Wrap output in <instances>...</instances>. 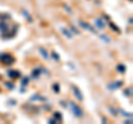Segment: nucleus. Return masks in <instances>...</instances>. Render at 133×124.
<instances>
[{"label": "nucleus", "instance_id": "423d86ee", "mask_svg": "<svg viewBox=\"0 0 133 124\" xmlns=\"http://www.w3.org/2000/svg\"><path fill=\"white\" fill-rule=\"evenodd\" d=\"M79 23L81 24V27H82V28H84V29H87V30H89V31H91V32H93V33H95V30H94V28H93V27H91L89 23H87V22H83V21H79Z\"/></svg>", "mask_w": 133, "mask_h": 124}, {"label": "nucleus", "instance_id": "5701e85b", "mask_svg": "<svg viewBox=\"0 0 133 124\" xmlns=\"http://www.w3.org/2000/svg\"><path fill=\"white\" fill-rule=\"evenodd\" d=\"M52 57H53V59H55L56 61H59V60H60L59 56H57V53H56V52H52Z\"/></svg>", "mask_w": 133, "mask_h": 124}, {"label": "nucleus", "instance_id": "9b49d317", "mask_svg": "<svg viewBox=\"0 0 133 124\" xmlns=\"http://www.w3.org/2000/svg\"><path fill=\"white\" fill-rule=\"evenodd\" d=\"M39 51H40V53L42 54V57L44 58V59H49V54H48L47 51H45L43 48H40V49H39Z\"/></svg>", "mask_w": 133, "mask_h": 124}, {"label": "nucleus", "instance_id": "0eeeda50", "mask_svg": "<svg viewBox=\"0 0 133 124\" xmlns=\"http://www.w3.org/2000/svg\"><path fill=\"white\" fill-rule=\"evenodd\" d=\"M0 31H1V33L3 36L7 35V32H8V26H7L5 22H0Z\"/></svg>", "mask_w": 133, "mask_h": 124}, {"label": "nucleus", "instance_id": "ddd939ff", "mask_svg": "<svg viewBox=\"0 0 133 124\" xmlns=\"http://www.w3.org/2000/svg\"><path fill=\"white\" fill-rule=\"evenodd\" d=\"M21 12H22V15H24V16H26V19L28 20V21H32V18H31V16L29 15V12H28L27 10H22Z\"/></svg>", "mask_w": 133, "mask_h": 124}, {"label": "nucleus", "instance_id": "f3484780", "mask_svg": "<svg viewBox=\"0 0 133 124\" xmlns=\"http://www.w3.org/2000/svg\"><path fill=\"white\" fill-rule=\"evenodd\" d=\"M118 71L121 72V73H123L124 71H125V67H124L123 64H119V65H118Z\"/></svg>", "mask_w": 133, "mask_h": 124}, {"label": "nucleus", "instance_id": "a211bd4d", "mask_svg": "<svg viewBox=\"0 0 133 124\" xmlns=\"http://www.w3.org/2000/svg\"><path fill=\"white\" fill-rule=\"evenodd\" d=\"M124 94H125L127 97H132V89L131 88L127 89L125 91H124Z\"/></svg>", "mask_w": 133, "mask_h": 124}, {"label": "nucleus", "instance_id": "f8f14e48", "mask_svg": "<svg viewBox=\"0 0 133 124\" xmlns=\"http://www.w3.org/2000/svg\"><path fill=\"white\" fill-rule=\"evenodd\" d=\"M61 31H62V32H63V35H64L65 37H68V38H70V39H71V38H72V35H71V33H70V31H68V30H66V29H64V28H62V29H61Z\"/></svg>", "mask_w": 133, "mask_h": 124}, {"label": "nucleus", "instance_id": "7ed1b4c3", "mask_svg": "<svg viewBox=\"0 0 133 124\" xmlns=\"http://www.w3.org/2000/svg\"><path fill=\"white\" fill-rule=\"evenodd\" d=\"M72 91H73L74 95H76V98L78 99L79 101H83V95H82L81 91L79 90L78 86H76V85H72Z\"/></svg>", "mask_w": 133, "mask_h": 124}, {"label": "nucleus", "instance_id": "aec40b11", "mask_svg": "<svg viewBox=\"0 0 133 124\" xmlns=\"http://www.w3.org/2000/svg\"><path fill=\"white\" fill-rule=\"evenodd\" d=\"M110 27H111L112 29H113V30H114V31H116V32H120V29H119V28H116L114 23H112V22H110Z\"/></svg>", "mask_w": 133, "mask_h": 124}, {"label": "nucleus", "instance_id": "6e6552de", "mask_svg": "<svg viewBox=\"0 0 133 124\" xmlns=\"http://www.w3.org/2000/svg\"><path fill=\"white\" fill-rule=\"evenodd\" d=\"M95 26H97V28L99 29H103L104 28V22L102 21V19H95Z\"/></svg>", "mask_w": 133, "mask_h": 124}, {"label": "nucleus", "instance_id": "b1692460", "mask_svg": "<svg viewBox=\"0 0 133 124\" xmlns=\"http://www.w3.org/2000/svg\"><path fill=\"white\" fill-rule=\"evenodd\" d=\"M71 30L73 31V33H77V35H79V33H80V32H79V31H78V30H77V29L74 28V27H71Z\"/></svg>", "mask_w": 133, "mask_h": 124}, {"label": "nucleus", "instance_id": "6ab92c4d", "mask_svg": "<svg viewBox=\"0 0 133 124\" xmlns=\"http://www.w3.org/2000/svg\"><path fill=\"white\" fill-rule=\"evenodd\" d=\"M53 90H55V92L59 93L60 92V86H59V84H53Z\"/></svg>", "mask_w": 133, "mask_h": 124}, {"label": "nucleus", "instance_id": "4be33fe9", "mask_svg": "<svg viewBox=\"0 0 133 124\" xmlns=\"http://www.w3.org/2000/svg\"><path fill=\"white\" fill-rule=\"evenodd\" d=\"M100 37H101V39H103V40H104V41H105V42H107V43H109V42H110V39H109V38H108V37H105L104 35H101V36H100Z\"/></svg>", "mask_w": 133, "mask_h": 124}, {"label": "nucleus", "instance_id": "39448f33", "mask_svg": "<svg viewBox=\"0 0 133 124\" xmlns=\"http://www.w3.org/2000/svg\"><path fill=\"white\" fill-rule=\"evenodd\" d=\"M7 74L11 78V79H16V78H19L20 77V72L17 71V70H9Z\"/></svg>", "mask_w": 133, "mask_h": 124}, {"label": "nucleus", "instance_id": "393cba45", "mask_svg": "<svg viewBox=\"0 0 133 124\" xmlns=\"http://www.w3.org/2000/svg\"><path fill=\"white\" fill-rule=\"evenodd\" d=\"M49 123H58V121H57L55 118H53V119H50L49 120Z\"/></svg>", "mask_w": 133, "mask_h": 124}, {"label": "nucleus", "instance_id": "dca6fc26", "mask_svg": "<svg viewBox=\"0 0 133 124\" xmlns=\"http://www.w3.org/2000/svg\"><path fill=\"white\" fill-rule=\"evenodd\" d=\"M53 116H55V119H58V121H62V115L60 112H56Z\"/></svg>", "mask_w": 133, "mask_h": 124}, {"label": "nucleus", "instance_id": "1a4fd4ad", "mask_svg": "<svg viewBox=\"0 0 133 124\" xmlns=\"http://www.w3.org/2000/svg\"><path fill=\"white\" fill-rule=\"evenodd\" d=\"M40 73H41V70L40 69H35L33 71L31 72V77L33 78V79H37L39 75H40Z\"/></svg>", "mask_w": 133, "mask_h": 124}, {"label": "nucleus", "instance_id": "4468645a", "mask_svg": "<svg viewBox=\"0 0 133 124\" xmlns=\"http://www.w3.org/2000/svg\"><path fill=\"white\" fill-rule=\"evenodd\" d=\"M40 100H45V99L44 98H41L40 95H33L30 99V101H40Z\"/></svg>", "mask_w": 133, "mask_h": 124}, {"label": "nucleus", "instance_id": "f03ea898", "mask_svg": "<svg viewBox=\"0 0 133 124\" xmlns=\"http://www.w3.org/2000/svg\"><path fill=\"white\" fill-rule=\"evenodd\" d=\"M69 104H70V109H71V111H72V113H73L74 116H77V118H82L83 112H82L81 107L79 106V105H77L74 102H70Z\"/></svg>", "mask_w": 133, "mask_h": 124}, {"label": "nucleus", "instance_id": "2eb2a0df", "mask_svg": "<svg viewBox=\"0 0 133 124\" xmlns=\"http://www.w3.org/2000/svg\"><path fill=\"white\" fill-rule=\"evenodd\" d=\"M119 112L121 113V115H123V116H125V118H131L132 115H131V113H128V112H124L123 110H119Z\"/></svg>", "mask_w": 133, "mask_h": 124}, {"label": "nucleus", "instance_id": "9d476101", "mask_svg": "<svg viewBox=\"0 0 133 124\" xmlns=\"http://www.w3.org/2000/svg\"><path fill=\"white\" fill-rule=\"evenodd\" d=\"M28 82H29V79H28V78H23V79H22L21 86H22L23 89H21V92H24V88H26V85L28 84Z\"/></svg>", "mask_w": 133, "mask_h": 124}, {"label": "nucleus", "instance_id": "a878e982", "mask_svg": "<svg viewBox=\"0 0 133 124\" xmlns=\"http://www.w3.org/2000/svg\"><path fill=\"white\" fill-rule=\"evenodd\" d=\"M109 110H110V112H112V113H113V115H116V111L113 109V107H110Z\"/></svg>", "mask_w": 133, "mask_h": 124}, {"label": "nucleus", "instance_id": "412c9836", "mask_svg": "<svg viewBox=\"0 0 133 124\" xmlns=\"http://www.w3.org/2000/svg\"><path fill=\"white\" fill-rule=\"evenodd\" d=\"M5 85H6V86H8V89H9V90H12V89L15 88V86H14V84L9 83V82H5Z\"/></svg>", "mask_w": 133, "mask_h": 124}, {"label": "nucleus", "instance_id": "f257e3e1", "mask_svg": "<svg viewBox=\"0 0 133 124\" xmlns=\"http://www.w3.org/2000/svg\"><path fill=\"white\" fill-rule=\"evenodd\" d=\"M0 62L3 64L10 65L15 62V58L10 54H8V53H1V54H0Z\"/></svg>", "mask_w": 133, "mask_h": 124}, {"label": "nucleus", "instance_id": "20e7f679", "mask_svg": "<svg viewBox=\"0 0 133 124\" xmlns=\"http://www.w3.org/2000/svg\"><path fill=\"white\" fill-rule=\"evenodd\" d=\"M121 85H122V81L112 82V83H110L109 85H108V89L109 90H116V89H119Z\"/></svg>", "mask_w": 133, "mask_h": 124}]
</instances>
